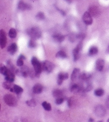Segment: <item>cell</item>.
<instances>
[{"label":"cell","mask_w":109,"mask_h":122,"mask_svg":"<svg viewBox=\"0 0 109 122\" xmlns=\"http://www.w3.org/2000/svg\"><path fill=\"white\" fill-rule=\"evenodd\" d=\"M31 64L34 66V69L36 74L38 75V76H40V74L43 70L42 63L40 62L36 57H33L31 59Z\"/></svg>","instance_id":"obj_3"},{"label":"cell","mask_w":109,"mask_h":122,"mask_svg":"<svg viewBox=\"0 0 109 122\" xmlns=\"http://www.w3.org/2000/svg\"><path fill=\"white\" fill-rule=\"evenodd\" d=\"M9 68H7L6 66H1V68H0V72H1V73L3 75H6V74L7 73V72H8Z\"/></svg>","instance_id":"obj_31"},{"label":"cell","mask_w":109,"mask_h":122,"mask_svg":"<svg viewBox=\"0 0 109 122\" xmlns=\"http://www.w3.org/2000/svg\"><path fill=\"white\" fill-rule=\"evenodd\" d=\"M89 12L90 14L94 17H97L100 14V9L99 8L96 6H90L89 9Z\"/></svg>","instance_id":"obj_10"},{"label":"cell","mask_w":109,"mask_h":122,"mask_svg":"<svg viewBox=\"0 0 109 122\" xmlns=\"http://www.w3.org/2000/svg\"><path fill=\"white\" fill-rule=\"evenodd\" d=\"M89 122H94V119H92V118H90V119L89 120Z\"/></svg>","instance_id":"obj_38"},{"label":"cell","mask_w":109,"mask_h":122,"mask_svg":"<svg viewBox=\"0 0 109 122\" xmlns=\"http://www.w3.org/2000/svg\"><path fill=\"white\" fill-rule=\"evenodd\" d=\"M85 34H83V33H80V34H78L77 35V39H79L80 40H83V39L85 38Z\"/></svg>","instance_id":"obj_36"},{"label":"cell","mask_w":109,"mask_h":122,"mask_svg":"<svg viewBox=\"0 0 109 122\" xmlns=\"http://www.w3.org/2000/svg\"><path fill=\"white\" fill-rule=\"evenodd\" d=\"M75 104V98H73V97L70 98L68 100V106L71 107L73 105V104Z\"/></svg>","instance_id":"obj_33"},{"label":"cell","mask_w":109,"mask_h":122,"mask_svg":"<svg viewBox=\"0 0 109 122\" xmlns=\"http://www.w3.org/2000/svg\"><path fill=\"white\" fill-rule=\"evenodd\" d=\"M7 44V37L5 32L3 29L0 32V46L1 49L4 48Z\"/></svg>","instance_id":"obj_9"},{"label":"cell","mask_w":109,"mask_h":122,"mask_svg":"<svg viewBox=\"0 0 109 122\" xmlns=\"http://www.w3.org/2000/svg\"><path fill=\"white\" fill-rule=\"evenodd\" d=\"M53 38L56 42H62L64 39V36L63 35L59 34V33H56L53 36Z\"/></svg>","instance_id":"obj_20"},{"label":"cell","mask_w":109,"mask_h":122,"mask_svg":"<svg viewBox=\"0 0 109 122\" xmlns=\"http://www.w3.org/2000/svg\"><path fill=\"white\" fill-rule=\"evenodd\" d=\"M28 34L31 39L36 40L41 38L42 36L41 31L37 27H32L28 31Z\"/></svg>","instance_id":"obj_2"},{"label":"cell","mask_w":109,"mask_h":122,"mask_svg":"<svg viewBox=\"0 0 109 122\" xmlns=\"http://www.w3.org/2000/svg\"><path fill=\"white\" fill-rule=\"evenodd\" d=\"M105 64L104 60L102 59V58H99L97 60L96 63V68L97 70L99 72H102L103 69L104 67Z\"/></svg>","instance_id":"obj_11"},{"label":"cell","mask_w":109,"mask_h":122,"mask_svg":"<svg viewBox=\"0 0 109 122\" xmlns=\"http://www.w3.org/2000/svg\"><path fill=\"white\" fill-rule=\"evenodd\" d=\"M94 94L97 97H102L104 94V89H102V88H98V89H96L94 91Z\"/></svg>","instance_id":"obj_27"},{"label":"cell","mask_w":109,"mask_h":122,"mask_svg":"<svg viewBox=\"0 0 109 122\" xmlns=\"http://www.w3.org/2000/svg\"><path fill=\"white\" fill-rule=\"evenodd\" d=\"M92 88L93 86L91 83L87 84V86L85 87V88H84V91H85V92H88L91 91L92 89Z\"/></svg>","instance_id":"obj_34"},{"label":"cell","mask_w":109,"mask_h":122,"mask_svg":"<svg viewBox=\"0 0 109 122\" xmlns=\"http://www.w3.org/2000/svg\"><path fill=\"white\" fill-rule=\"evenodd\" d=\"M26 58L25 56L24 55H20V56H19V57L18 58V59L17 60V62H16V64L17 65L18 67H22L23 65L24 64V62H23V60L25 59Z\"/></svg>","instance_id":"obj_21"},{"label":"cell","mask_w":109,"mask_h":122,"mask_svg":"<svg viewBox=\"0 0 109 122\" xmlns=\"http://www.w3.org/2000/svg\"><path fill=\"white\" fill-rule=\"evenodd\" d=\"M107 52H108V53H109V47H108V49H107Z\"/></svg>","instance_id":"obj_40"},{"label":"cell","mask_w":109,"mask_h":122,"mask_svg":"<svg viewBox=\"0 0 109 122\" xmlns=\"http://www.w3.org/2000/svg\"><path fill=\"white\" fill-rule=\"evenodd\" d=\"M69 78V75L67 72H61L58 74V79L61 80L62 81H64L65 80H67Z\"/></svg>","instance_id":"obj_22"},{"label":"cell","mask_w":109,"mask_h":122,"mask_svg":"<svg viewBox=\"0 0 109 122\" xmlns=\"http://www.w3.org/2000/svg\"><path fill=\"white\" fill-rule=\"evenodd\" d=\"M28 46L30 48H35L37 46V44L35 42V39H31L30 40L29 43H28Z\"/></svg>","instance_id":"obj_29"},{"label":"cell","mask_w":109,"mask_h":122,"mask_svg":"<svg viewBox=\"0 0 109 122\" xmlns=\"http://www.w3.org/2000/svg\"><path fill=\"white\" fill-rule=\"evenodd\" d=\"M17 50V45L16 43H12L11 45H10L8 47L7 51L11 54V55H13L16 52Z\"/></svg>","instance_id":"obj_15"},{"label":"cell","mask_w":109,"mask_h":122,"mask_svg":"<svg viewBox=\"0 0 109 122\" xmlns=\"http://www.w3.org/2000/svg\"><path fill=\"white\" fill-rule=\"evenodd\" d=\"M42 105L44 109L45 110L48 111H50L51 110V106L50 103H48L47 101H44L43 102H42Z\"/></svg>","instance_id":"obj_25"},{"label":"cell","mask_w":109,"mask_h":122,"mask_svg":"<svg viewBox=\"0 0 109 122\" xmlns=\"http://www.w3.org/2000/svg\"><path fill=\"white\" fill-rule=\"evenodd\" d=\"M26 104L28 106L30 107H35L36 106V102L34 99H31L30 100H28L26 101Z\"/></svg>","instance_id":"obj_30"},{"label":"cell","mask_w":109,"mask_h":122,"mask_svg":"<svg viewBox=\"0 0 109 122\" xmlns=\"http://www.w3.org/2000/svg\"><path fill=\"white\" fill-rule=\"evenodd\" d=\"M80 75V69L78 68H75L73 69V72H72L71 75V79L73 81H75L77 79L79 78V76Z\"/></svg>","instance_id":"obj_16"},{"label":"cell","mask_w":109,"mask_h":122,"mask_svg":"<svg viewBox=\"0 0 109 122\" xmlns=\"http://www.w3.org/2000/svg\"><path fill=\"white\" fill-rule=\"evenodd\" d=\"M30 69L26 66L21 67V68L15 70V73L21 77H27L29 74Z\"/></svg>","instance_id":"obj_5"},{"label":"cell","mask_w":109,"mask_h":122,"mask_svg":"<svg viewBox=\"0 0 109 122\" xmlns=\"http://www.w3.org/2000/svg\"><path fill=\"white\" fill-rule=\"evenodd\" d=\"M14 89L15 91V93H16L17 94H20L22 93L23 92V89L20 86H19L17 84H14Z\"/></svg>","instance_id":"obj_24"},{"label":"cell","mask_w":109,"mask_h":122,"mask_svg":"<svg viewBox=\"0 0 109 122\" xmlns=\"http://www.w3.org/2000/svg\"><path fill=\"white\" fill-rule=\"evenodd\" d=\"M91 75L87 72H83L82 74H80V76H79V79L80 80L84 81H87L90 79Z\"/></svg>","instance_id":"obj_17"},{"label":"cell","mask_w":109,"mask_h":122,"mask_svg":"<svg viewBox=\"0 0 109 122\" xmlns=\"http://www.w3.org/2000/svg\"><path fill=\"white\" fill-rule=\"evenodd\" d=\"M106 114L105 108L102 105H98L94 109V114L98 117H103Z\"/></svg>","instance_id":"obj_7"},{"label":"cell","mask_w":109,"mask_h":122,"mask_svg":"<svg viewBox=\"0 0 109 122\" xmlns=\"http://www.w3.org/2000/svg\"><path fill=\"white\" fill-rule=\"evenodd\" d=\"M3 100H4V101L9 106L14 107L17 105V100L15 97L11 94H6L3 97Z\"/></svg>","instance_id":"obj_1"},{"label":"cell","mask_w":109,"mask_h":122,"mask_svg":"<svg viewBox=\"0 0 109 122\" xmlns=\"http://www.w3.org/2000/svg\"><path fill=\"white\" fill-rule=\"evenodd\" d=\"M108 122H109V119H108Z\"/></svg>","instance_id":"obj_41"},{"label":"cell","mask_w":109,"mask_h":122,"mask_svg":"<svg viewBox=\"0 0 109 122\" xmlns=\"http://www.w3.org/2000/svg\"><path fill=\"white\" fill-rule=\"evenodd\" d=\"M43 86H42V84H35L33 88V92L35 94H37L41 93L42 91H43Z\"/></svg>","instance_id":"obj_14"},{"label":"cell","mask_w":109,"mask_h":122,"mask_svg":"<svg viewBox=\"0 0 109 122\" xmlns=\"http://www.w3.org/2000/svg\"><path fill=\"white\" fill-rule=\"evenodd\" d=\"M66 1H67L68 2H69V3H70L71 2V0H65Z\"/></svg>","instance_id":"obj_39"},{"label":"cell","mask_w":109,"mask_h":122,"mask_svg":"<svg viewBox=\"0 0 109 122\" xmlns=\"http://www.w3.org/2000/svg\"><path fill=\"white\" fill-rule=\"evenodd\" d=\"M98 49L97 47L95 46H92L90 47L89 51V55L90 56H93L94 55H96L98 54Z\"/></svg>","instance_id":"obj_18"},{"label":"cell","mask_w":109,"mask_h":122,"mask_svg":"<svg viewBox=\"0 0 109 122\" xmlns=\"http://www.w3.org/2000/svg\"><path fill=\"white\" fill-rule=\"evenodd\" d=\"M64 98H57L55 101V103L57 105H60V104H62L63 101H64Z\"/></svg>","instance_id":"obj_35"},{"label":"cell","mask_w":109,"mask_h":122,"mask_svg":"<svg viewBox=\"0 0 109 122\" xmlns=\"http://www.w3.org/2000/svg\"><path fill=\"white\" fill-rule=\"evenodd\" d=\"M52 95H53L54 97L56 99L59 98H64L63 92L59 89H55L53 93H52Z\"/></svg>","instance_id":"obj_19"},{"label":"cell","mask_w":109,"mask_h":122,"mask_svg":"<svg viewBox=\"0 0 109 122\" xmlns=\"http://www.w3.org/2000/svg\"><path fill=\"white\" fill-rule=\"evenodd\" d=\"M82 19L83 22L87 25H90L92 24L93 20L92 18V15L88 12H86L84 13L82 17Z\"/></svg>","instance_id":"obj_8"},{"label":"cell","mask_w":109,"mask_h":122,"mask_svg":"<svg viewBox=\"0 0 109 122\" xmlns=\"http://www.w3.org/2000/svg\"><path fill=\"white\" fill-rule=\"evenodd\" d=\"M56 57L57 58H66L67 57V55L66 54V53L64 52V51L61 50L58 52L56 55Z\"/></svg>","instance_id":"obj_23"},{"label":"cell","mask_w":109,"mask_h":122,"mask_svg":"<svg viewBox=\"0 0 109 122\" xmlns=\"http://www.w3.org/2000/svg\"><path fill=\"white\" fill-rule=\"evenodd\" d=\"M15 74H14V72H12L11 70H10L9 69L8 72H7V73L5 75V80L6 81H10V82H13L14 80H15Z\"/></svg>","instance_id":"obj_12"},{"label":"cell","mask_w":109,"mask_h":122,"mask_svg":"<svg viewBox=\"0 0 109 122\" xmlns=\"http://www.w3.org/2000/svg\"><path fill=\"white\" fill-rule=\"evenodd\" d=\"M2 85L3 87L8 90L9 89L10 90L12 87H14V86L12 87V82L8 81H6V82H3Z\"/></svg>","instance_id":"obj_26"},{"label":"cell","mask_w":109,"mask_h":122,"mask_svg":"<svg viewBox=\"0 0 109 122\" xmlns=\"http://www.w3.org/2000/svg\"><path fill=\"white\" fill-rule=\"evenodd\" d=\"M106 105H107V107L109 109V97L108 98V99L106 100Z\"/></svg>","instance_id":"obj_37"},{"label":"cell","mask_w":109,"mask_h":122,"mask_svg":"<svg viewBox=\"0 0 109 122\" xmlns=\"http://www.w3.org/2000/svg\"><path fill=\"white\" fill-rule=\"evenodd\" d=\"M17 36V32L15 29H11L9 32V36L11 38H15Z\"/></svg>","instance_id":"obj_28"},{"label":"cell","mask_w":109,"mask_h":122,"mask_svg":"<svg viewBox=\"0 0 109 122\" xmlns=\"http://www.w3.org/2000/svg\"><path fill=\"white\" fill-rule=\"evenodd\" d=\"M31 6L29 4L24 3L23 1H20L18 4V9L21 10H26L31 9Z\"/></svg>","instance_id":"obj_13"},{"label":"cell","mask_w":109,"mask_h":122,"mask_svg":"<svg viewBox=\"0 0 109 122\" xmlns=\"http://www.w3.org/2000/svg\"><path fill=\"white\" fill-rule=\"evenodd\" d=\"M43 70L47 73L51 72L54 68V65L49 61H45L42 63Z\"/></svg>","instance_id":"obj_4"},{"label":"cell","mask_w":109,"mask_h":122,"mask_svg":"<svg viewBox=\"0 0 109 122\" xmlns=\"http://www.w3.org/2000/svg\"><path fill=\"white\" fill-rule=\"evenodd\" d=\"M36 18L38 20H43L45 19V15L42 12H39L36 16Z\"/></svg>","instance_id":"obj_32"},{"label":"cell","mask_w":109,"mask_h":122,"mask_svg":"<svg viewBox=\"0 0 109 122\" xmlns=\"http://www.w3.org/2000/svg\"><path fill=\"white\" fill-rule=\"evenodd\" d=\"M83 47V44L82 43H80L77 46L73 49V60L74 61H77V60L79 59L80 57V52L82 49Z\"/></svg>","instance_id":"obj_6"}]
</instances>
